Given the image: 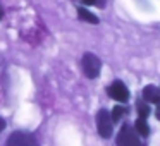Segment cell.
I'll list each match as a JSON object with an SVG mask.
<instances>
[{
    "label": "cell",
    "mask_w": 160,
    "mask_h": 146,
    "mask_svg": "<svg viewBox=\"0 0 160 146\" xmlns=\"http://www.w3.org/2000/svg\"><path fill=\"white\" fill-rule=\"evenodd\" d=\"M143 98H145L148 103H157V101L160 100V93L155 86L150 84V86H146L145 90H143Z\"/></svg>",
    "instance_id": "obj_6"
},
{
    "label": "cell",
    "mask_w": 160,
    "mask_h": 146,
    "mask_svg": "<svg viewBox=\"0 0 160 146\" xmlns=\"http://www.w3.org/2000/svg\"><path fill=\"white\" fill-rule=\"evenodd\" d=\"M136 108H138V114H139V119H146L150 115V107L146 103H143V101H138V105H136Z\"/></svg>",
    "instance_id": "obj_9"
},
{
    "label": "cell",
    "mask_w": 160,
    "mask_h": 146,
    "mask_svg": "<svg viewBox=\"0 0 160 146\" xmlns=\"http://www.w3.org/2000/svg\"><path fill=\"white\" fill-rule=\"evenodd\" d=\"M126 108L124 107H114V110H112V114H110V119H112V122H117L119 119L122 117V115L126 114Z\"/></svg>",
    "instance_id": "obj_10"
},
{
    "label": "cell",
    "mask_w": 160,
    "mask_h": 146,
    "mask_svg": "<svg viewBox=\"0 0 160 146\" xmlns=\"http://www.w3.org/2000/svg\"><path fill=\"white\" fill-rule=\"evenodd\" d=\"M107 93L110 98L121 101V103H126V101L129 100V91H128V88H126V84L122 83V81H114V83L107 88Z\"/></svg>",
    "instance_id": "obj_5"
},
{
    "label": "cell",
    "mask_w": 160,
    "mask_h": 146,
    "mask_svg": "<svg viewBox=\"0 0 160 146\" xmlns=\"http://www.w3.org/2000/svg\"><path fill=\"white\" fill-rule=\"evenodd\" d=\"M155 105H157V107H158V112H160V100H158V101H157V103H155Z\"/></svg>",
    "instance_id": "obj_13"
},
{
    "label": "cell",
    "mask_w": 160,
    "mask_h": 146,
    "mask_svg": "<svg viewBox=\"0 0 160 146\" xmlns=\"http://www.w3.org/2000/svg\"><path fill=\"white\" fill-rule=\"evenodd\" d=\"M4 127H5V120H4L2 117H0V132L4 131Z\"/></svg>",
    "instance_id": "obj_11"
},
{
    "label": "cell",
    "mask_w": 160,
    "mask_h": 146,
    "mask_svg": "<svg viewBox=\"0 0 160 146\" xmlns=\"http://www.w3.org/2000/svg\"><path fill=\"white\" fill-rule=\"evenodd\" d=\"M78 16H79V19H81V21H84V22H90V24H98V17L95 14H91L90 11H86L84 7L78 9Z\"/></svg>",
    "instance_id": "obj_7"
},
{
    "label": "cell",
    "mask_w": 160,
    "mask_h": 146,
    "mask_svg": "<svg viewBox=\"0 0 160 146\" xmlns=\"http://www.w3.org/2000/svg\"><path fill=\"white\" fill-rule=\"evenodd\" d=\"M100 69H102V62L95 53L91 52H86L83 55V71H84V76L90 77V79H95L98 77L100 74Z\"/></svg>",
    "instance_id": "obj_1"
},
{
    "label": "cell",
    "mask_w": 160,
    "mask_h": 146,
    "mask_svg": "<svg viewBox=\"0 0 160 146\" xmlns=\"http://www.w3.org/2000/svg\"><path fill=\"white\" fill-rule=\"evenodd\" d=\"M2 16H4V11H2V5H0V19H2Z\"/></svg>",
    "instance_id": "obj_12"
},
{
    "label": "cell",
    "mask_w": 160,
    "mask_h": 146,
    "mask_svg": "<svg viewBox=\"0 0 160 146\" xmlns=\"http://www.w3.org/2000/svg\"><path fill=\"white\" fill-rule=\"evenodd\" d=\"M97 131L105 139H108L112 136V119H110V114L103 108L97 114Z\"/></svg>",
    "instance_id": "obj_3"
},
{
    "label": "cell",
    "mask_w": 160,
    "mask_h": 146,
    "mask_svg": "<svg viewBox=\"0 0 160 146\" xmlns=\"http://www.w3.org/2000/svg\"><path fill=\"white\" fill-rule=\"evenodd\" d=\"M157 117H158V119H160V112H158V114H157Z\"/></svg>",
    "instance_id": "obj_14"
},
{
    "label": "cell",
    "mask_w": 160,
    "mask_h": 146,
    "mask_svg": "<svg viewBox=\"0 0 160 146\" xmlns=\"http://www.w3.org/2000/svg\"><path fill=\"white\" fill-rule=\"evenodd\" d=\"M117 146H141L138 134L129 125H122L117 134Z\"/></svg>",
    "instance_id": "obj_2"
},
{
    "label": "cell",
    "mask_w": 160,
    "mask_h": 146,
    "mask_svg": "<svg viewBox=\"0 0 160 146\" xmlns=\"http://www.w3.org/2000/svg\"><path fill=\"white\" fill-rule=\"evenodd\" d=\"M5 146H38V143H36V139L33 134L18 131V132H12V134L9 136Z\"/></svg>",
    "instance_id": "obj_4"
},
{
    "label": "cell",
    "mask_w": 160,
    "mask_h": 146,
    "mask_svg": "<svg viewBox=\"0 0 160 146\" xmlns=\"http://www.w3.org/2000/svg\"><path fill=\"white\" fill-rule=\"evenodd\" d=\"M134 132L139 136H143V138H146V136L150 134V127H148V124H146V119H138V120L134 122Z\"/></svg>",
    "instance_id": "obj_8"
}]
</instances>
